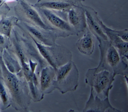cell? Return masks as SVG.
Here are the masks:
<instances>
[{"mask_svg": "<svg viewBox=\"0 0 128 112\" xmlns=\"http://www.w3.org/2000/svg\"><path fill=\"white\" fill-rule=\"evenodd\" d=\"M0 65L3 80L10 94L14 108L18 111H27L30 105L31 96L27 80L21 74L10 72L6 67L1 56Z\"/></svg>", "mask_w": 128, "mask_h": 112, "instance_id": "1", "label": "cell"}, {"mask_svg": "<svg viewBox=\"0 0 128 112\" xmlns=\"http://www.w3.org/2000/svg\"><path fill=\"white\" fill-rule=\"evenodd\" d=\"M6 47V39L5 36L0 33V51H3Z\"/></svg>", "mask_w": 128, "mask_h": 112, "instance_id": "19", "label": "cell"}, {"mask_svg": "<svg viewBox=\"0 0 128 112\" xmlns=\"http://www.w3.org/2000/svg\"><path fill=\"white\" fill-rule=\"evenodd\" d=\"M99 47L100 53V61L98 66L95 68V70L110 71L115 76L119 74L126 76L128 65L110 41L99 42Z\"/></svg>", "mask_w": 128, "mask_h": 112, "instance_id": "2", "label": "cell"}, {"mask_svg": "<svg viewBox=\"0 0 128 112\" xmlns=\"http://www.w3.org/2000/svg\"><path fill=\"white\" fill-rule=\"evenodd\" d=\"M114 74L110 71L90 68L86 73V83L93 89L99 98L104 99L109 97V93L113 87Z\"/></svg>", "mask_w": 128, "mask_h": 112, "instance_id": "4", "label": "cell"}, {"mask_svg": "<svg viewBox=\"0 0 128 112\" xmlns=\"http://www.w3.org/2000/svg\"><path fill=\"white\" fill-rule=\"evenodd\" d=\"M82 5L81 3L72 6L66 13L68 22L78 35L87 29L85 10Z\"/></svg>", "mask_w": 128, "mask_h": 112, "instance_id": "10", "label": "cell"}, {"mask_svg": "<svg viewBox=\"0 0 128 112\" xmlns=\"http://www.w3.org/2000/svg\"><path fill=\"white\" fill-rule=\"evenodd\" d=\"M39 73L40 90L43 95L49 94L55 89L56 71L50 65L42 67Z\"/></svg>", "mask_w": 128, "mask_h": 112, "instance_id": "13", "label": "cell"}, {"mask_svg": "<svg viewBox=\"0 0 128 112\" xmlns=\"http://www.w3.org/2000/svg\"><path fill=\"white\" fill-rule=\"evenodd\" d=\"M14 1H17V0H5V2H12Z\"/></svg>", "mask_w": 128, "mask_h": 112, "instance_id": "20", "label": "cell"}, {"mask_svg": "<svg viewBox=\"0 0 128 112\" xmlns=\"http://www.w3.org/2000/svg\"><path fill=\"white\" fill-rule=\"evenodd\" d=\"M0 98L4 107H8L10 103L9 92L1 80H0Z\"/></svg>", "mask_w": 128, "mask_h": 112, "instance_id": "17", "label": "cell"}, {"mask_svg": "<svg viewBox=\"0 0 128 112\" xmlns=\"http://www.w3.org/2000/svg\"><path fill=\"white\" fill-rule=\"evenodd\" d=\"M85 10L88 29L97 39L98 42L109 41L106 34L102 29L99 22L100 17L98 12L89 6L82 5Z\"/></svg>", "mask_w": 128, "mask_h": 112, "instance_id": "9", "label": "cell"}, {"mask_svg": "<svg viewBox=\"0 0 128 112\" xmlns=\"http://www.w3.org/2000/svg\"><path fill=\"white\" fill-rule=\"evenodd\" d=\"M83 112H121L114 108L109 101V97L102 99L95 94L93 89L91 87V92L85 108Z\"/></svg>", "mask_w": 128, "mask_h": 112, "instance_id": "11", "label": "cell"}, {"mask_svg": "<svg viewBox=\"0 0 128 112\" xmlns=\"http://www.w3.org/2000/svg\"><path fill=\"white\" fill-rule=\"evenodd\" d=\"M19 21L18 18L15 17H2L0 20V33L10 39L12 29L17 26Z\"/></svg>", "mask_w": 128, "mask_h": 112, "instance_id": "15", "label": "cell"}, {"mask_svg": "<svg viewBox=\"0 0 128 112\" xmlns=\"http://www.w3.org/2000/svg\"><path fill=\"white\" fill-rule=\"evenodd\" d=\"M3 59L4 63L8 68V69L12 73L14 74H18L22 70L21 64L16 57H14L13 56L11 55L6 50L4 51V54Z\"/></svg>", "mask_w": 128, "mask_h": 112, "instance_id": "16", "label": "cell"}, {"mask_svg": "<svg viewBox=\"0 0 128 112\" xmlns=\"http://www.w3.org/2000/svg\"><path fill=\"white\" fill-rule=\"evenodd\" d=\"M31 40L43 58L55 71L60 66L72 60V53L67 48L56 43L52 46L44 45L34 39Z\"/></svg>", "mask_w": 128, "mask_h": 112, "instance_id": "6", "label": "cell"}, {"mask_svg": "<svg viewBox=\"0 0 128 112\" xmlns=\"http://www.w3.org/2000/svg\"><path fill=\"white\" fill-rule=\"evenodd\" d=\"M35 7L44 22L55 31L58 37L65 38L70 35H78L68 22L67 12L62 13L45 8Z\"/></svg>", "mask_w": 128, "mask_h": 112, "instance_id": "3", "label": "cell"}, {"mask_svg": "<svg viewBox=\"0 0 128 112\" xmlns=\"http://www.w3.org/2000/svg\"><path fill=\"white\" fill-rule=\"evenodd\" d=\"M17 3L14 7L15 11L21 21L45 30L54 31L44 22L39 12L32 4L26 0H17Z\"/></svg>", "mask_w": 128, "mask_h": 112, "instance_id": "7", "label": "cell"}, {"mask_svg": "<svg viewBox=\"0 0 128 112\" xmlns=\"http://www.w3.org/2000/svg\"><path fill=\"white\" fill-rule=\"evenodd\" d=\"M79 73L77 67L72 60L56 70L55 89L62 94L76 90L79 86Z\"/></svg>", "mask_w": 128, "mask_h": 112, "instance_id": "5", "label": "cell"}, {"mask_svg": "<svg viewBox=\"0 0 128 112\" xmlns=\"http://www.w3.org/2000/svg\"><path fill=\"white\" fill-rule=\"evenodd\" d=\"M76 46L82 54L86 56L93 54L95 48V37L88 28L84 36L76 42Z\"/></svg>", "mask_w": 128, "mask_h": 112, "instance_id": "14", "label": "cell"}, {"mask_svg": "<svg viewBox=\"0 0 128 112\" xmlns=\"http://www.w3.org/2000/svg\"><path fill=\"white\" fill-rule=\"evenodd\" d=\"M2 3V1H1V0H0V3Z\"/></svg>", "mask_w": 128, "mask_h": 112, "instance_id": "21", "label": "cell"}, {"mask_svg": "<svg viewBox=\"0 0 128 112\" xmlns=\"http://www.w3.org/2000/svg\"><path fill=\"white\" fill-rule=\"evenodd\" d=\"M17 26L26 32L31 39H34L44 45L52 46L56 44L58 37L53 31L45 30L23 21L18 23Z\"/></svg>", "mask_w": 128, "mask_h": 112, "instance_id": "8", "label": "cell"}, {"mask_svg": "<svg viewBox=\"0 0 128 112\" xmlns=\"http://www.w3.org/2000/svg\"><path fill=\"white\" fill-rule=\"evenodd\" d=\"M10 10V8L6 4H2V5L0 7V17L2 15L7 14Z\"/></svg>", "mask_w": 128, "mask_h": 112, "instance_id": "18", "label": "cell"}, {"mask_svg": "<svg viewBox=\"0 0 128 112\" xmlns=\"http://www.w3.org/2000/svg\"><path fill=\"white\" fill-rule=\"evenodd\" d=\"M84 1V0H38L33 5L36 7L45 8L57 12L66 13L72 6Z\"/></svg>", "mask_w": 128, "mask_h": 112, "instance_id": "12", "label": "cell"}]
</instances>
